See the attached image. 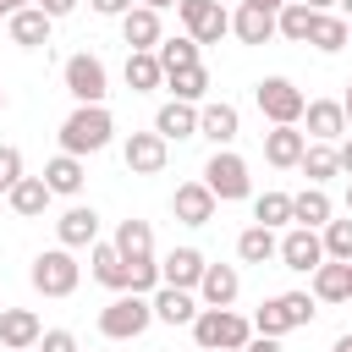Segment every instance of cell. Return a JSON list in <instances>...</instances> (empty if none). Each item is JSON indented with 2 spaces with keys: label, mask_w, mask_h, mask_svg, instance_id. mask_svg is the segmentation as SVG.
Returning a JSON list of instances; mask_svg holds the SVG:
<instances>
[{
  "label": "cell",
  "mask_w": 352,
  "mask_h": 352,
  "mask_svg": "<svg viewBox=\"0 0 352 352\" xmlns=\"http://www.w3.org/2000/svg\"><path fill=\"white\" fill-rule=\"evenodd\" d=\"M38 352H77V336L72 330H44L38 336Z\"/></svg>",
  "instance_id": "7bdbcfd3"
},
{
  "label": "cell",
  "mask_w": 352,
  "mask_h": 352,
  "mask_svg": "<svg viewBox=\"0 0 352 352\" xmlns=\"http://www.w3.org/2000/svg\"><path fill=\"white\" fill-rule=\"evenodd\" d=\"M198 50H204V44H198V38H187V33H182V38H160V44H154V55H160V66H165V72L198 66Z\"/></svg>",
  "instance_id": "d590c367"
},
{
  "label": "cell",
  "mask_w": 352,
  "mask_h": 352,
  "mask_svg": "<svg viewBox=\"0 0 352 352\" xmlns=\"http://www.w3.org/2000/svg\"><path fill=\"white\" fill-rule=\"evenodd\" d=\"M82 176H88V170H82V160H77V154H66V148L44 165V187H50V192H60V198L82 192Z\"/></svg>",
  "instance_id": "484cf974"
},
{
  "label": "cell",
  "mask_w": 352,
  "mask_h": 352,
  "mask_svg": "<svg viewBox=\"0 0 352 352\" xmlns=\"http://www.w3.org/2000/svg\"><path fill=\"white\" fill-rule=\"evenodd\" d=\"M253 104H258V116L270 121V126H297L302 121V88L292 82V77H264L258 88H253Z\"/></svg>",
  "instance_id": "3957f363"
},
{
  "label": "cell",
  "mask_w": 352,
  "mask_h": 352,
  "mask_svg": "<svg viewBox=\"0 0 352 352\" xmlns=\"http://www.w3.org/2000/svg\"><path fill=\"white\" fill-rule=\"evenodd\" d=\"M324 258H346L352 264V220H324Z\"/></svg>",
  "instance_id": "74e56055"
},
{
  "label": "cell",
  "mask_w": 352,
  "mask_h": 352,
  "mask_svg": "<svg viewBox=\"0 0 352 352\" xmlns=\"http://www.w3.org/2000/svg\"><path fill=\"white\" fill-rule=\"evenodd\" d=\"M253 330H258V336H275V341H280V336L292 330V324H286V314H280V297L258 302V314H253Z\"/></svg>",
  "instance_id": "ab89813d"
},
{
  "label": "cell",
  "mask_w": 352,
  "mask_h": 352,
  "mask_svg": "<svg viewBox=\"0 0 352 352\" xmlns=\"http://www.w3.org/2000/svg\"><path fill=\"white\" fill-rule=\"evenodd\" d=\"M126 88H132V94H154V88H165V66H160L154 50H126Z\"/></svg>",
  "instance_id": "cb8c5ba5"
},
{
  "label": "cell",
  "mask_w": 352,
  "mask_h": 352,
  "mask_svg": "<svg viewBox=\"0 0 352 352\" xmlns=\"http://www.w3.org/2000/svg\"><path fill=\"white\" fill-rule=\"evenodd\" d=\"M204 187H209L220 204H236V198H248V192H253L248 160H242V154H231V148H214V154H209V165H204Z\"/></svg>",
  "instance_id": "277c9868"
},
{
  "label": "cell",
  "mask_w": 352,
  "mask_h": 352,
  "mask_svg": "<svg viewBox=\"0 0 352 352\" xmlns=\"http://www.w3.org/2000/svg\"><path fill=\"white\" fill-rule=\"evenodd\" d=\"M330 352H352V330H346V336H336V346H330Z\"/></svg>",
  "instance_id": "681fc988"
},
{
  "label": "cell",
  "mask_w": 352,
  "mask_h": 352,
  "mask_svg": "<svg viewBox=\"0 0 352 352\" xmlns=\"http://www.w3.org/2000/svg\"><path fill=\"white\" fill-rule=\"evenodd\" d=\"M6 6H11V11H22V6H33V0H6Z\"/></svg>",
  "instance_id": "11a10c76"
},
{
  "label": "cell",
  "mask_w": 352,
  "mask_h": 352,
  "mask_svg": "<svg viewBox=\"0 0 352 352\" xmlns=\"http://www.w3.org/2000/svg\"><path fill=\"white\" fill-rule=\"evenodd\" d=\"M154 286H160V264H154V258H132V264H126V292L148 297Z\"/></svg>",
  "instance_id": "f35d334b"
},
{
  "label": "cell",
  "mask_w": 352,
  "mask_h": 352,
  "mask_svg": "<svg viewBox=\"0 0 352 352\" xmlns=\"http://www.w3.org/2000/svg\"><path fill=\"white\" fill-rule=\"evenodd\" d=\"M314 16H319V11H308L302 0H286V6L275 11V33H280V38H292V44H308V33H314Z\"/></svg>",
  "instance_id": "d6a6232c"
},
{
  "label": "cell",
  "mask_w": 352,
  "mask_h": 352,
  "mask_svg": "<svg viewBox=\"0 0 352 352\" xmlns=\"http://www.w3.org/2000/svg\"><path fill=\"white\" fill-rule=\"evenodd\" d=\"M77 258H72V248H50V253H38L33 258V270H28V280H33V292L38 297H72L77 292Z\"/></svg>",
  "instance_id": "5b68a950"
},
{
  "label": "cell",
  "mask_w": 352,
  "mask_h": 352,
  "mask_svg": "<svg viewBox=\"0 0 352 352\" xmlns=\"http://www.w3.org/2000/svg\"><path fill=\"white\" fill-rule=\"evenodd\" d=\"M148 302H154V319H165V324H192V319H198V308H204L187 286H154V292H148Z\"/></svg>",
  "instance_id": "9a60e30c"
},
{
  "label": "cell",
  "mask_w": 352,
  "mask_h": 352,
  "mask_svg": "<svg viewBox=\"0 0 352 352\" xmlns=\"http://www.w3.org/2000/svg\"><path fill=\"white\" fill-rule=\"evenodd\" d=\"M16 182H22V148L0 143V192H11Z\"/></svg>",
  "instance_id": "b9f144b4"
},
{
  "label": "cell",
  "mask_w": 352,
  "mask_h": 352,
  "mask_svg": "<svg viewBox=\"0 0 352 352\" xmlns=\"http://www.w3.org/2000/svg\"><path fill=\"white\" fill-rule=\"evenodd\" d=\"M121 38H126V50H154L165 33H160V11H148V6H132L126 16H121Z\"/></svg>",
  "instance_id": "603a6c76"
},
{
  "label": "cell",
  "mask_w": 352,
  "mask_h": 352,
  "mask_svg": "<svg viewBox=\"0 0 352 352\" xmlns=\"http://www.w3.org/2000/svg\"><path fill=\"white\" fill-rule=\"evenodd\" d=\"M346 209H352V187H346Z\"/></svg>",
  "instance_id": "680465c9"
},
{
  "label": "cell",
  "mask_w": 352,
  "mask_h": 352,
  "mask_svg": "<svg viewBox=\"0 0 352 352\" xmlns=\"http://www.w3.org/2000/svg\"><path fill=\"white\" fill-rule=\"evenodd\" d=\"M231 33L242 38V44H270L275 38V11L270 6H236V16H231Z\"/></svg>",
  "instance_id": "44dd1931"
},
{
  "label": "cell",
  "mask_w": 352,
  "mask_h": 352,
  "mask_svg": "<svg viewBox=\"0 0 352 352\" xmlns=\"http://www.w3.org/2000/svg\"><path fill=\"white\" fill-rule=\"evenodd\" d=\"M302 148H308V132H297V126H270L264 132V160L275 170H292L302 160Z\"/></svg>",
  "instance_id": "d6986e66"
},
{
  "label": "cell",
  "mask_w": 352,
  "mask_h": 352,
  "mask_svg": "<svg viewBox=\"0 0 352 352\" xmlns=\"http://www.w3.org/2000/svg\"><path fill=\"white\" fill-rule=\"evenodd\" d=\"M236 292H242L236 264H204V275H198V302L204 308H231Z\"/></svg>",
  "instance_id": "8fae6325"
},
{
  "label": "cell",
  "mask_w": 352,
  "mask_h": 352,
  "mask_svg": "<svg viewBox=\"0 0 352 352\" xmlns=\"http://www.w3.org/2000/svg\"><path fill=\"white\" fill-rule=\"evenodd\" d=\"M336 165H341V170H352V138H346V143L336 148Z\"/></svg>",
  "instance_id": "7dc6e473"
},
{
  "label": "cell",
  "mask_w": 352,
  "mask_h": 352,
  "mask_svg": "<svg viewBox=\"0 0 352 352\" xmlns=\"http://www.w3.org/2000/svg\"><path fill=\"white\" fill-rule=\"evenodd\" d=\"M275 248H280V236H275L270 226H258V220L236 236V258H242V264H270V258H275Z\"/></svg>",
  "instance_id": "1f68e13d"
},
{
  "label": "cell",
  "mask_w": 352,
  "mask_h": 352,
  "mask_svg": "<svg viewBox=\"0 0 352 352\" xmlns=\"http://www.w3.org/2000/svg\"><path fill=\"white\" fill-rule=\"evenodd\" d=\"M154 132H160L165 143L198 138V104H187V99H170V104H160V116H154Z\"/></svg>",
  "instance_id": "ac0fdd59"
},
{
  "label": "cell",
  "mask_w": 352,
  "mask_h": 352,
  "mask_svg": "<svg viewBox=\"0 0 352 352\" xmlns=\"http://www.w3.org/2000/svg\"><path fill=\"white\" fill-rule=\"evenodd\" d=\"M341 110H346V126H352V82H346V99H341Z\"/></svg>",
  "instance_id": "816d5d0a"
},
{
  "label": "cell",
  "mask_w": 352,
  "mask_h": 352,
  "mask_svg": "<svg viewBox=\"0 0 352 352\" xmlns=\"http://www.w3.org/2000/svg\"><path fill=\"white\" fill-rule=\"evenodd\" d=\"M165 88H170V99H187V104H198V99L209 94V72H204V66H182V72H165Z\"/></svg>",
  "instance_id": "836d02e7"
},
{
  "label": "cell",
  "mask_w": 352,
  "mask_h": 352,
  "mask_svg": "<svg viewBox=\"0 0 352 352\" xmlns=\"http://www.w3.org/2000/svg\"><path fill=\"white\" fill-rule=\"evenodd\" d=\"M6 198H11V209H16L22 220H38V214L50 209V198H55V192L44 187V176H22V182H16Z\"/></svg>",
  "instance_id": "83f0119b"
},
{
  "label": "cell",
  "mask_w": 352,
  "mask_h": 352,
  "mask_svg": "<svg viewBox=\"0 0 352 352\" xmlns=\"http://www.w3.org/2000/svg\"><path fill=\"white\" fill-rule=\"evenodd\" d=\"M0 16H11V6H6V0H0Z\"/></svg>",
  "instance_id": "9f6ffc18"
},
{
  "label": "cell",
  "mask_w": 352,
  "mask_h": 352,
  "mask_svg": "<svg viewBox=\"0 0 352 352\" xmlns=\"http://www.w3.org/2000/svg\"><path fill=\"white\" fill-rule=\"evenodd\" d=\"M116 253L132 264V258H154V226L148 220H121L116 226Z\"/></svg>",
  "instance_id": "f1b7e54d"
},
{
  "label": "cell",
  "mask_w": 352,
  "mask_h": 352,
  "mask_svg": "<svg viewBox=\"0 0 352 352\" xmlns=\"http://www.w3.org/2000/svg\"><path fill=\"white\" fill-rule=\"evenodd\" d=\"M88 264H94V280H99V286L126 292V258L116 253V242H94V248H88Z\"/></svg>",
  "instance_id": "4316f807"
},
{
  "label": "cell",
  "mask_w": 352,
  "mask_h": 352,
  "mask_svg": "<svg viewBox=\"0 0 352 352\" xmlns=\"http://www.w3.org/2000/svg\"><path fill=\"white\" fill-rule=\"evenodd\" d=\"M38 336H44V324L33 308H0V346L6 352H28V346H38Z\"/></svg>",
  "instance_id": "5bb4252c"
},
{
  "label": "cell",
  "mask_w": 352,
  "mask_h": 352,
  "mask_svg": "<svg viewBox=\"0 0 352 352\" xmlns=\"http://www.w3.org/2000/svg\"><path fill=\"white\" fill-rule=\"evenodd\" d=\"M138 6H148V11H170L176 0H138Z\"/></svg>",
  "instance_id": "c3c4849f"
},
{
  "label": "cell",
  "mask_w": 352,
  "mask_h": 352,
  "mask_svg": "<svg viewBox=\"0 0 352 352\" xmlns=\"http://www.w3.org/2000/svg\"><path fill=\"white\" fill-rule=\"evenodd\" d=\"M6 28H11V44H22V50H44V44H50V16H44L38 6L11 11V16H6Z\"/></svg>",
  "instance_id": "7402d4cb"
},
{
  "label": "cell",
  "mask_w": 352,
  "mask_h": 352,
  "mask_svg": "<svg viewBox=\"0 0 352 352\" xmlns=\"http://www.w3.org/2000/svg\"><path fill=\"white\" fill-rule=\"evenodd\" d=\"M88 6H94L99 16H126V11H132V0H88Z\"/></svg>",
  "instance_id": "f6af8a7d"
},
{
  "label": "cell",
  "mask_w": 352,
  "mask_h": 352,
  "mask_svg": "<svg viewBox=\"0 0 352 352\" xmlns=\"http://www.w3.org/2000/svg\"><path fill=\"white\" fill-rule=\"evenodd\" d=\"M346 286H352V264H346Z\"/></svg>",
  "instance_id": "6f0895ef"
},
{
  "label": "cell",
  "mask_w": 352,
  "mask_h": 352,
  "mask_svg": "<svg viewBox=\"0 0 352 352\" xmlns=\"http://www.w3.org/2000/svg\"><path fill=\"white\" fill-rule=\"evenodd\" d=\"M33 6H38V11L50 16V22H55V16H72V11H77V0H33Z\"/></svg>",
  "instance_id": "ee69618b"
},
{
  "label": "cell",
  "mask_w": 352,
  "mask_h": 352,
  "mask_svg": "<svg viewBox=\"0 0 352 352\" xmlns=\"http://www.w3.org/2000/svg\"><path fill=\"white\" fill-rule=\"evenodd\" d=\"M242 352H280V341H275V336H248Z\"/></svg>",
  "instance_id": "bcb514c9"
},
{
  "label": "cell",
  "mask_w": 352,
  "mask_h": 352,
  "mask_svg": "<svg viewBox=\"0 0 352 352\" xmlns=\"http://www.w3.org/2000/svg\"><path fill=\"white\" fill-rule=\"evenodd\" d=\"M253 220L270 226V231L286 226V220H292V192H258V198H253Z\"/></svg>",
  "instance_id": "8d00e7d4"
},
{
  "label": "cell",
  "mask_w": 352,
  "mask_h": 352,
  "mask_svg": "<svg viewBox=\"0 0 352 352\" xmlns=\"http://www.w3.org/2000/svg\"><path fill=\"white\" fill-rule=\"evenodd\" d=\"M214 204H220V198H214L204 182H182L176 198H170V214H176L182 226H209V220H214Z\"/></svg>",
  "instance_id": "4fadbf2b"
},
{
  "label": "cell",
  "mask_w": 352,
  "mask_h": 352,
  "mask_svg": "<svg viewBox=\"0 0 352 352\" xmlns=\"http://www.w3.org/2000/svg\"><path fill=\"white\" fill-rule=\"evenodd\" d=\"M110 132H116V121H110L104 104H77V110L60 121V148L82 160V154H99V148L110 143Z\"/></svg>",
  "instance_id": "7a4b0ae2"
},
{
  "label": "cell",
  "mask_w": 352,
  "mask_h": 352,
  "mask_svg": "<svg viewBox=\"0 0 352 352\" xmlns=\"http://www.w3.org/2000/svg\"><path fill=\"white\" fill-rule=\"evenodd\" d=\"M280 314H286V324L297 330V324L314 319V297H308V292H280Z\"/></svg>",
  "instance_id": "60d3db41"
},
{
  "label": "cell",
  "mask_w": 352,
  "mask_h": 352,
  "mask_svg": "<svg viewBox=\"0 0 352 352\" xmlns=\"http://www.w3.org/2000/svg\"><path fill=\"white\" fill-rule=\"evenodd\" d=\"M148 324H154V302L138 297V292H121V297L99 314V330H104L110 341H138Z\"/></svg>",
  "instance_id": "8992f818"
},
{
  "label": "cell",
  "mask_w": 352,
  "mask_h": 352,
  "mask_svg": "<svg viewBox=\"0 0 352 352\" xmlns=\"http://www.w3.org/2000/svg\"><path fill=\"white\" fill-rule=\"evenodd\" d=\"M248 6H270V11H280V6H286V0H248Z\"/></svg>",
  "instance_id": "f5cc1de1"
},
{
  "label": "cell",
  "mask_w": 352,
  "mask_h": 352,
  "mask_svg": "<svg viewBox=\"0 0 352 352\" xmlns=\"http://www.w3.org/2000/svg\"><path fill=\"white\" fill-rule=\"evenodd\" d=\"M60 77H66V94L77 104H104V94H110V72L99 55H72Z\"/></svg>",
  "instance_id": "52a82bcc"
},
{
  "label": "cell",
  "mask_w": 352,
  "mask_h": 352,
  "mask_svg": "<svg viewBox=\"0 0 352 352\" xmlns=\"http://www.w3.org/2000/svg\"><path fill=\"white\" fill-rule=\"evenodd\" d=\"M55 231H60V248H94V242H99V214H94L88 204H72V209L55 220Z\"/></svg>",
  "instance_id": "ffe728a7"
},
{
  "label": "cell",
  "mask_w": 352,
  "mask_h": 352,
  "mask_svg": "<svg viewBox=\"0 0 352 352\" xmlns=\"http://www.w3.org/2000/svg\"><path fill=\"white\" fill-rule=\"evenodd\" d=\"M330 214H336V209H330V192H324V187H314V182L292 198V220H297V226H314V231H319Z\"/></svg>",
  "instance_id": "4dcf8cb0"
},
{
  "label": "cell",
  "mask_w": 352,
  "mask_h": 352,
  "mask_svg": "<svg viewBox=\"0 0 352 352\" xmlns=\"http://www.w3.org/2000/svg\"><path fill=\"white\" fill-rule=\"evenodd\" d=\"M308 44H314L319 55H336V50H346V44H352V22H346V16H336V11H319V16H314Z\"/></svg>",
  "instance_id": "d4e9b609"
},
{
  "label": "cell",
  "mask_w": 352,
  "mask_h": 352,
  "mask_svg": "<svg viewBox=\"0 0 352 352\" xmlns=\"http://www.w3.org/2000/svg\"><path fill=\"white\" fill-rule=\"evenodd\" d=\"M176 16L187 28V38H198V44H220L231 33V16L220 0H176Z\"/></svg>",
  "instance_id": "ba28073f"
},
{
  "label": "cell",
  "mask_w": 352,
  "mask_h": 352,
  "mask_svg": "<svg viewBox=\"0 0 352 352\" xmlns=\"http://www.w3.org/2000/svg\"><path fill=\"white\" fill-rule=\"evenodd\" d=\"M275 258H280L286 270H297V275H314V270L324 264V242H319V231H314V226H292V231L280 236Z\"/></svg>",
  "instance_id": "9c48e42d"
},
{
  "label": "cell",
  "mask_w": 352,
  "mask_h": 352,
  "mask_svg": "<svg viewBox=\"0 0 352 352\" xmlns=\"http://www.w3.org/2000/svg\"><path fill=\"white\" fill-rule=\"evenodd\" d=\"M236 132H242V116H236V104L214 99V104H204V110H198V138H209L214 148H226Z\"/></svg>",
  "instance_id": "2e32d148"
},
{
  "label": "cell",
  "mask_w": 352,
  "mask_h": 352,
  "mask_svg": "<svg viewBox=\"0 0 352 352\" xmlns=\"http://www.w3.org/2000/svg\"><path fill=\"white\" fill-rule=\"evenodd\" d=\"M302 121H308V138H314V143L346 138V110H341V99H308V104H302Z\"/></svg>",
  "instance_id": "7c38bea8"
},
{
  "label": "cell",
  "mask_w": 352,
  "mask_h": 352,
  "mask_svg": "<svg viewBox=\"0 0 352 352\" xmlns=\"http://www.w3.org/2000/svg\"><path fill=\"white\" fill-rule=\"evenodd\" d=\"M336 6H341V16H352V0H336Z\"/></svg>",
  "instance_id": "db71d44e"
},
{
  "label": "cell",
  "mask_w": 352,
  "mask_h": 352,
  "mask_svg": "<svg viewBox=\"0 0 352 352\" xmlns=\"http://www.w3.org/2000/svg\"><path fill=\"white\" fill-rule=\"evenodd\" d=\"M121 160H126V170H132V176H160V170H165V160H170V143H165L160 132H132V138H126V148H121Z\"/></svg>",
  "instance_id": "30bf717a"
},
{
  "label": "cell",
  "mask_w": 352,
  "mask_h": 352,
  "mask_svg": "<svg viewBox=\"0 0 352 352\" xmlns=\"http://www.w3.org/2000/svg\"><path fill=\"white\" fill-rule=\"evenodd\" d=\"M352 286H346V258H324L314 270V302H346Z\"/></svg>",
  "instance_id": "f546056e"
},
{
  "label": "cell",
  "mask_w": 352,
  "mask_h": 352,
  "mask_svg": "<svg viewBox=\"0 0 352 352\" xmlns=\"http://www.w3.org/2000/svg\"><path fill=\"white\" fill-rule=\"evenodd\" d=\"M204 264H209V258H204L198 248H170V253L160 258V286H187V292H192L198 275H204Z\"/></svg>",
  "instance_id": "e0dca14e"
},
{
  "label": "cell",
  "mask_w": 352,
  "mask_h": 352,
  "mask_svg": "<svg viewBox=\"0 0 352 352\" xmlns=\"http://www.w3.org/2000/svg\"><path fill=\"white\" fill-rule=\"evenodd\" d=\"M302 6H308V11H330L336 0H302Z\"/></svg>",
  "instance_id": "f907efd6"
},
{
  "label": "cell",
  "mask_w": 352,
  "mask_h": 352,
  "mask_svg": "<svg viewBox=\"0 0 352 352\" xmlns=\"http://www.w3.org/2000/svg\"><path fill=\"white\" fill-rule=\"evenodd\" d=\"M0 110H6V94H0Z\"/></svg>",
  "instance_id": "91938a15"
},
{
  "label": "cell",
  "mask_w": 352,
  "mask_h": 352,
  "mask_svg": "<svg viewBox=\"0 0 352 352\" xmlns=\"http://www.w3.org/2000/svg\"><path fill=\"white\" fill-rule=\"evenodd\" d=\"M297 170H302L314 187H324L341 165H336V148H330V143H308V148H302V160H297Z\"/></svg>",
  "instance_id": "e575fe53"
},
{
  "label": "cell",
  "mask_w": 352,
  "mask_h": 352,
  "mask_svg": "<svg viewBox=\"0 0 352 352\" xmlns=\"http://www.w3.org/2000/svg\"><path fill=\"white\" fill-rule=\"evenodd\" d=\"M248 336H253V319H242L236 308H198V319H192L198 352H242Z\"/></svg>",
  "instance_id": "6da1fadb"
}]
</instances>
